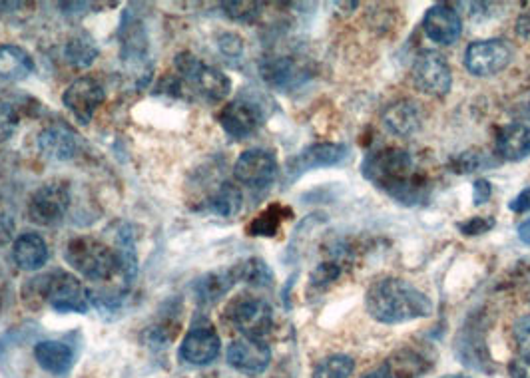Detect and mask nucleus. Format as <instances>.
<instances>
[{"label":"nucleus","instance_id":"nucleus-1","mask_svg":"<svg viewBox=\"0 0 530 378\" xmlns=\"http://www.w3.org/2000/svg\"><path fill=\"white\" fill-rule=\"evenodd\" d=\"M371 319L383 325H401L433 315L431 299L405 279L385 277L375 281L365 295Z\"/></svg>","mask_w":530,"mask_h":378},{"label":"nucleus","instance_id":"nucleus-2","mask_svg":"<svg viewBox=\"0 0 530 378\" xmlns=\"http://www.w3.org/2000/svg\"><path fill=\"white\" fill-rule=\"evenodd\" d=\"M363 176L399 201L417 199L423 188V180L413 174V158L401 148H387L367 156Z\"/></svg>","mask_w":530,"mask_h":378},{"label":"nucleus","instance_id":"nucleus-3","mask_svg":"<svg viewBox=\"0 0 530 378\" xmlns=\"http://www.w3.org/2000/svg\"><path fill=\"white\" fill-rule=\"evenodd\" d=\"M66 263L88 281H110L120 275L116 249L92 237H74L64 251Z\"/></svg>","mask_w":530,"mask_h":378},{"label":"nucleus","instance_id":"nucleus-4","mask_svg":"<svg viewBox=\"0 0 530 378\" xmlns=\"http://www.w3.org/2000/svg\"><path fill=\"white\" fill-rule=\"evenodd\" d=\"M38 289L42 299L58 313L86 315L90 311L92 295L72 273L52 271L38 279Z\"/></svg>","mask_w":530,"mask_h":378},{"label":"nucleus","instance_id":"nucleus-5","mask_svg":"<svg viewBox=\"0 0 530 378\" xmlns=\"http://www.w3.org/2000/svg\"><path fill=\"white\" fill-rule=\"evenodd\" d=\"M176 68L180 74L196 86V90L208 102H224L232 92V80L218 68L202 64L194 54L182 52L176 58Z\"/></svg>","mask_w":530,"mask_h":378},{"label":"nucleus","instance_id":"nucleus-6","mask_svg":"<svg viewBox=\"0 0 530 378\" xmlns=\"http://www.w3.org/2000/svg\"><path fill=\"white\" fill-rule=\"evenodd\" d=\"M413 84L423 94L429 96H447L453 86V74L447 58L435 50L421 52L413 62Z\"/></svg>","mask_w":530,"mask_h":378},{"label":"nucleus","instance_id":"nucleus-7","mask_svg":"<svg viewBox=\"0 0 530 378\" xmlns=\"http://www.w3.org/2000/svg\"><path fill=\"white\" fill-rule=\"evenodd\" d=\"M228 317L234 323V327L248 339L264 341L265 335L273 327V309H271V305L264 299L250 297V295L238 297L230 305Z\"/></svg>","mask_w":530,"mask_h":378},{"label":"nucleus","instance_id":"nucleus-8","mask_svg":"<svg viewBox=\"0 0 530 378\" xmlns=\"http://www.w3.org/2000/svg\"><path fill=\"white\" fill-rule=\"evenodd\" d=\"M513 60L511 46L501 38L471 42L465 50V66L473 76L489 78L503 72Z\"/></svg>","mask_w":530,"mask_h":378},{"label":"nucleus","instance_id":"nucleus-9","mask_svg":"<svg viewBox=\"0 0 530 378\" xmlns=\"http://www.w3.org/2000/svg\"><path fill=\"white\" fill-rule=\"evenodd\" d=\"M70 207V189L66 184H44L36 189L28 201V217L42 227L58 225Z\"/></svg>","mask_w":530,"mask_h":378},{"label":"nucleus","instance_id":"nucleus-10","mask_svg":"<svg viewBox=\"0 0 530 378\" xmlns=\"http://www.w3.org/2000/svg\"><path fill=\"white\" fill-rule=\"evenodd\" d=\"M106 94L102 84L92 76H82L74 80L66 92L62 94V102L66 110L82 124H90L94 118V112L102 106Z\"/></svg>","mask_w":530,"mask_h":378},{"label":"nucleus","instance_id":"nucleus-11","mask_svg":"<svg viewBox=\"0 0 530 378\" xmlns=\"http://www.w3.org/2000/svg\"><path fill=\"white\" fill-rule=\"evenodd\" d=\"M234 176L240 184L248 188H267L277 178V160L269 150H248L238 158L234 166Z\"/></svg>","mask_w":530,"mask_h":378},{"label":"nucleus","instance_id":"nucleus-12","mask_svg":"<svg viewBox=\"0 0 530 378\" xmlns=\"http://www.w3.org/2000/svg\"><path fill=\"white\" fill-rule=\"evenodd\" d=\"M220 124L226 134L236 140H244L258 132V128L264 124V114L256 102L238 98L224 106V110L220 112Z\"/></svg>","mask_w":530,"mask_h":378},{"label":"nucleus","instance_id":"nucleus-13","mask_svg":"<svg viewBox=\"0 0 530 378\" xmlns=\"http://www.w3.org/2000/svg\"><path fill=\"white\" fill-rule=\"evenodd\" d=\"M220 349H222V341L216 329L210 325H200V327H194L184 337L182 347H180V357L188 365L204 367L218 359Z\"/></svg>","mask_w":530,"mask_h":378},{"label":"nucleus","instance_id":"nucleus-14","mask_svg":"<svg viewBox=\"0 0 530 378\" xmlns=\"http://www.w3.org/2000/svg\"><path fill=\"white\" fill-rule=\"evenodd\" d=\"M347 152L349 150L343 144H313L289 160L287 174L297 178L309 170L337 166L347 158Z\"/></svg>","mask_w":530,"mask_h":378},{"label":"nucleus","instance_id":"nucleus-15","mask_svg":"<svg viewBox=\"0 0 530 378\" xmlns=\"http://www.w3.org/2000/svg\"><path fill=\"white\" fill-rule=\"evenodd\" d=\"M228 363L246 375H262L271 363V351L260 339L242 337L228 347Z\"/></svg>","mask_w":530,"mask_h":378},{"label":"nucleus","instance_id":"nucleus-16","mask_svg":"<svg viewBox=\"0 0 530 378\" xmlns=\"http://www.w3.org/2000/svg\"><path fill=\"white\" fill-rule=\"evenodd\" d=\"M423 30L425 34L443 46H451L459 40L461 30H463V22L461 16L457 14V10L449 4H435L427 10L425 18H423Z\"/></svg>","mask_w":530,"mask_h":378},{"label":"nucleus","instance_id":"nucleus-17","mask_svg":"<svg viewBox=\"0 0 530 378\" xmlns=\"http://www.w3.org/2000/svg\"><path fill=\"white\" fill-rule=\"evenodd\" d=\"M38 150L48 160L70 162L78 154V138L70 128L52 124L40 132Z\"/></svg>","mask_w":530,"mask_h":378},{"label":"nucleus","instance_id":"nucleus-18","mask_svg":"<svg viewBox=\"0 0 530 378\" xmlns=\"http://www.w3.org/2000/svg\"><path fill=\"white\" fill-rule=\"evenodd\" d=\"M421 122H423L421 104H417L415 100H409V98L391 104L387 108V112L383 114L385 130L393 136H399V138H407V136L415 134L421 128Z\"/></svg>","mask_w":530,"mask_h":378},{"label":"nucleus","instance_id":"nucleus-19","mask_svg":"<svg viewBox=\"0 0 530 378\" xmlns=\"http://www.w3.org/2000/svg\"><path fill=\"white\" fill-rule=\"evenodd\" d=\"M12 257L18 269L38 271L48 261V245L38 233H22L12 243Z\"/></svg>","mask_w":530,"mask_h":378},{"label":"nucleus","instance_id":"nucleus-20","mask_svg":"<svg viewBox=\"0 0 530 378\" xmlns=\"http://www.w3.org/2000/svg\"><path fill=\"white\" fill-rule=\"evenodd\" d=\"M34 359L50 375H66L74 365V349L62 341H40L34 347Z\"/></svg>","mask_w":530,"mask_h":378},{"label":"nucleus","instance_id":"nucleus-21","mask_svg":"<svg viewBox=\"0 0 530 378\" xmlns=\"http://www.w3.org/2000/svg\"><path fill=\"white\" fill-rule=\"evenodd\" d=\"M497 150L507 162H523L530 156V128L525 124L503 126L497 136Z\"/></svg>","mask_w":530,"mask_h":378},{"label":"nucleus","instance_id":"nucleus-22","mask_svg":"<svg viewBox=\"0 0 530 378\" xmlns=\"http://www.w3.org/2000/svg\"><path fill=\"white\" fill-rule=\"evenodd\" d=\"M34 60L32 56L16 44H2L0 46V78L8 82L24 80L32 74Z\"/></svg>","mask_w":530,"mask_h":378},{"label":"nucleus","instance_id":"nucleus-23","mask_svg":"<svg viewBox=\"0 0 530 378\" xmlns=\"http://www.w3.org/2000/svg\"><path fill=\"white\" fill-rule=\"evenodd\" d=\"M238 271L236 267L232 269H224V271H216V273H208L206 277H202L194 289L196 295L200 299V303L204 305H214L218 303L236 283H238Z\"/></svg>","mask_w":530,"mask_h":378},{"label":"nucleus","instance_id":"nucleus-24","mask_svg":"<svg viewBox=\"0 0 530 378\" xmlns=\"http://www.w3.org/2000/svg\"><path fill=\"white\" fill-rule=\"evenodd\" d=\"M100 50L96 46V40L86 34V32H80L76 34L74 38H70V42L66 44V50H64V56H66V62L72 66V68H88L96 62Z\"/></svg>","mask_w":530,"mask_h":378},{"label":"nucleus","instance_id":"nucleus-25","mask_svg":"<svg viewBox=\"0 0 530 378\" xmlns=\"http://www.w3.org/2000/svg\"><path fill=\"white\" fill-rule=\"evenodd\" d=\"M208 209L220 217H234L242 209V191L232 184H222L208 199Z\"/></svg>","mask_w":530,"mask_h":378},{"label":"nucleus","instance_id":"nucleus-26","mask_svg":"<svg viewBox=\"0 0 530 378\" xmlns=\"http://www.w3.org/2000/svg\"><path fill=\"white\" fill-rule=\"evenodd\" d=\"M353 371H355V361L351 357L331 355L315 367L313 378H349Z\"/></svg>","mask_w":530,"mask_h":378},{"label":"nucleus","instance_id":"nucleus-27","mask_svg":"<svg viewBox=\"0 0 530 378\" xmlns=\"http://www.w3.org/2000/svg\"><path fill=\"white\" fill-rule=\"evenodd\" d=\"M236 271H238L240 281H246V283L256 285V287H269L271 279H273L269 267L265 265L262 259H248L244 263H238Z\"/></svg>","mask_w":530,"mask_h":378},{"label":"nucleus","instance_id":"nucleus-28","mask_svg":"<svg viewBox=\"0 0 530 378\" xmlns=\"http://www.w3.org/2000/svg\"><path fill=\"white\" fill-rule=\"evenodd\" d=\"M283 209L279 205H273L269 209H265L262 215H258L252 223H250V235H264V237H273L279 229V223L283 219Z\"/></svg>","mask_w":530,"mask_h":378},{"label":"nucleus","instance_id":"nucleus-29","mask_svg":"<svg viewBox=\"0 0 530 378\" xmlns=\"http://www.w3.org/2000/svg\"><path fill=\"white\" fill-rule=\"evenodd\" d=\"M226 14L236 22H252L258 18L262 4L258 2H226Z\"/></svg>","mask_w":530,"mask_h":378},{"label":"nucleus","instance_id":"nucleus-30","mask_svg":"<svg viewBox=\"0 0 530 378\" xmlns=\"http://www.w3.org/2000/svg\"><path fill=\"white\" fill-rule=\"evenodd\" d=\"M513 341L519 351V357H530V315L521 317L513 325Z\"/></svg>","mask_w":530,"mask_h":378},{"label":"nucleus","instance_id":"nucleus-31","mask_svg":"<svg viewBox=\"0 0 530 378\" xmlns=\"http://www.w3.org/2000/svg\"><path fill=\"white\" fill-rule=\"evenodd\" d=\"M497 221L495 217L487 215V217H471L467 221H461L457 223V229L463 233V235H483V233H489L491 229H495Z\"/></svg>","mask_w":530,"mask_h":378},{"label":"nucleus","instance_id":"nucleus-32","mask_svg":"<svg viewBox=\"0 0 530 378\" xmlns=\"http://www.w3.org/2000/svg\"><path fill=\"white\" fill-rule=\"evenodd\" d=\"M337 277H339V267H337V265H333V263H321V265L313 271V275H311V283H313L315 287H323V285L331 283V281L337 279Z\"/></svg>","mask_w":530,"mask_h":378},{"label":"nucleus","instance_id":"nucleus-33","mask_svg":"<svg viewBox=\"0 0 530 378\" xmlns=\"http://www.w3.org/2000/svg\"><path fill=\"white\" fill-rule=\"evenodd\" d=\"M220 48L228 56H240L242 50H244V42H242V38L238 34H224L220 38Z\"/></svg>","mask_w":530,"mask_h":378},{"label":"nucleus","instance_id":"nucleus-34","mask_svg":"<svg viewBox=\"0 0 530 378\" xmlns=\"http://www.w3.org/2000/svg\"><path fill=\"white\" fill-rule=\"evenodd\" d=\"M493 195V186L487 180H477L473 186V201L475 205H483L491 199Z\"/></svg>","mask_w":530,"mask_h":378},{"label":"nucleus","instance_id":"nucleus-35","mask_svg":"<svg viewBox=\"0 0 530 378\" xmlns=\"http://www.w3.org/2000/svg\"><path fill=\"white\" fill-rule=\"evenodd\" d=\"M509 373L513 378H530V357H517L509 365Z\"/></svg>","mask_w":530,"mask_h":378},{"label":"nucleus","instance_id":"nucleus-36","mask_svg":"<svg viewBox=\"0 0 530 378\" xmlns=\"http://www.w3.org/2000/svg\"><path fill=\"white\" fill-rule=\"evenodd\" d=\"M14 235V221L10 219V215L0 213V247L10 243Z\"/></svg>","mask_w":530,"mask_h":378},{"label":"nucleus","instance_id":"nucleus-37","mask_svg":"<svg viewBox=\"0 0 530 378\" xmlns=\"http://www.w3.org/2000/svg\"><path fill=\"white\" fill-rule=\"evenodd\" d=\"M509 209L515 213H527L530 211V188L523 189L511 203Z\"/></svg>","mask_w":530,"mask_h":378},{"label":"nucleus","instance_id":"nucleus-38","mask_svg":"<svg viewBox=\"0 0 530 378\" xmlns=\"http://www.w3.org/2000/svg\"><path fill=\"white\" fill-rule=\"evenodd\" d=\"M361 378H395V375H393L391 367L385 363V365H381V367L373 369L371 373H367V375H363Z\"/></svg>","mask_w":530,"mask_h":378},{"label":"nucleus","instance_id":"nucleus-39","mask_svg":"<svg viewBox=\"0 0 530 378\" xmlns=\"http://www.w3.org/2000/svg\"><path fill=\"white\" fill-rule=\"evenodd\" d=\"M519 239L525 243V245H530V217L527 221H523L519 225Z\"/></svg>","mask_w":530,"mask_h":378},{"label":"nucleus","instance_id":"nucleus-40","mask_svg":"<svg viewBox=\"0 0 530 378\" xmlns=\"http://www.w3.org/2000/svg\"><path fill=\"white\" fill-rule=\"evenodd\" d=\"M443 378H471V377H465V375H447V377Z\"/></svg>","mask_w":530,"mask_h":378}]
</instances>
